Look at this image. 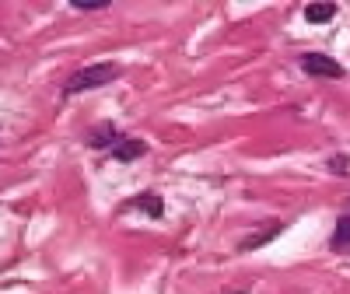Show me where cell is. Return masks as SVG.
I'll use <instances>...</instances> for the list:
<instances>
[{
	"label": "cell",
	"mask_w": 350,
	"mask_h": 294,
	"mask_svg": "<svg viewBox=\"0 0 350 294\" xmlns=\"http://www.w3.org/2000/svg\"><path fill=\"white\" fill-rule=\"evenodd\" d=\"M116 77H120V67L116 64H95V67H84L77 70L67 84H64V92L67 95H77V92H88V88H102V84H112Z\"/></svg>",
	"instance_id": "obj_1"
},
{
	"label": "cell",
	"mask_w": 350,
	"mask_h": 294,
	"mask_svg": "<svg viewBox=\"0 0 350 294\" xmlns=\"http://www.w3.org/2000/svg\"><path fill=\"white\" fill-rule=\"evenodd\" d=\"M301 70L305 74H312V77H343V67L333 60V56H323V53H308V56H301Z\"/></svg>",
	"instance_id": "obj_2"
},
{
	"label": "cell",
	"mask_w": 350,
	"mask_h": 294,
	"mask_svg": "<svg viewBox=\"0 0 350 294\" xmlns=\"http://www.w3.org/2000/svg\"><path fill=\"white\" fill-rule=\"evenodd\" d=\"M144 151H148V144H144V140H137V137H126V140H120V144H116V158H120V161H137Z\"/></svg>",
	"instance_id": "obj_3"
},
{
	"label": "cell",
	"mask_w": 350,
	"mask_h": 294,
	"mask_svg": "<svg viewBox=\"0 0 350 294\" xmlns=\"http://www.w3.org/2000/svg\"><path fill=\"white\" fill-rule=\"evenodd\" d=\"M116 140V126L112 123H102V126H95L92 133H88V144L92 147H109Z\"/></svg>",
	"instance_id": "obj_4"
},
{
	"label": "cell",
	"mask_w": 350,
	"mask_h": 294,
	"mask_svg": "<svg viewBox=\"0 0 350 294\" xmlns=\"http://www.w3.org/2000/svg\"><path fill=\"white\" fill-rule=\"evenodd\" d=\"M333 245L340 252H350V217H340L336 221V231H333Z\"/></svg>",
	"instance_id": "obj_5"
},
{
	"label": "cell",
	"mask_w": 350,
	"mask_h": 294,
	"mask_svg": "<svg viewBox=\"0 0 350 294\" xmlns=\"http://www.w3.org/2000/svg\"><path fill=\"white\" fill-rule=\"evenodd\" d=\"M137 207H140V211H148L151 217H161V211H165L158 193H140V196H137Z\"/></svg>",
	"instance_id": "obj_6"
},
{
	"label": "cell",
	"mask_w": 350,
	"mask_h": 294,
	"mask_svg": "<svg viewBox=\"0 0 350 294\" xmlns=\"http://www.w3.org/2000/svg\"><path fill=\"white\" fill-rule=\"evenodd\" d=\"M333 14H336L333 4H308V8H305V18H308V21H329Z\"/></svg>",
	"instance_id": "obj_7"
},
{
	"label": "cell",
	"mask_w": 350,
	"mask_h": 294,
	"mask_svg": "<svg viewBox=\"0 0 350 294\" xmlns=\"http://www.w3.org/2000/svg\"><path fill=\"white\" fill-rule=\"evenodd\" d=\"M105 4H109V0H74L77 11H92V8L98 11V8H105Z\"/></svg>",
	"instance_id": "obj_8"
}]
</instances>
